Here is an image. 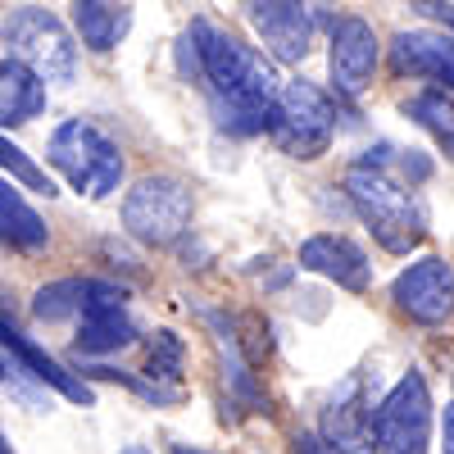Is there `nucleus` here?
<instances>
[{
  "label": "nucleus",
  "instance_id": "obj_7",
  "mask_svg": "<svg viewBox=\"0 0 454 454\" xmlns=\"http://www.w3.org/2000/svg\"><path fill=\"white\" fill-rule=\"evenodd\" d=\"M432 441V395L423 372H404L377 404V450L382 454H427Z\"/></svg>",
  "mask_w": 454,
  "mask_h": 454
},
{
  "label": "nucleus",
  "instance_id": "obj_6",
  "mask_svg": "<svg viewBox=\"0 0 454 454\" xmlns=\"http://www.w3.org/2000/svg\"><path fill=\"white\" fill-rule=\"evenodd\" d=\"M273 141L286 150L291 160L309 164L318 155H327L332 145V132H336V105L327 100V91H318L314 82L295 78L278 91V105H273Z\"/></svg>",
  "mask_w": 454,
  "mask_h": 454
},
{
  "label": "nucleus",
  "instance_id": "obj_15",
  "mask_svg": "<svg viewBox=\"0 0 454 454\" xmlns=\"http://www.w3.org/2000/svg\"><path fill=\"white\" fill-rule=\"evenodd\" d=\"M46 109V82L19 59H0V128L32 123Z\"/></svg>",
  "mask_w": 454,
  "mask_h": 454
},
{
  "label": "nucleus",
  "instance_id": "obj_20",
  "mask_svg": "<svg viewBox=\"0 0 454 454\" xmlns=\"http://www.w3.org/2000/svg\"><path fill=\"white\" fill-rule=\"evenodd\" d=\"M409 114H413V119H419L423 128H432L436 132V141L445 145V155L454 160V105L445 100V96H419V100H413L409 105Z\"/></svg>",
  "mask_w": 454,
  "mask_h": 454
},
{
  "label": "nucleus",
  "instance_id": "obj_29",
  "mask_svg": "<svg viewBox=\"0 0 454 454\" xmlns=\"http://www.w3.org/2000/svg\"><path fill=\"white\" fill-rule=\"evenodd\" d=\"M177 454H205V450H186V445H177Z\"/></svg>",
  "mask_w": 454,
  "mask_h": 454
},
{
  "label": "nucleus",
  "instance_id": "obj_19",
  "mask_svg": "<svg viewBox=\"0 0 454 454\" xmlns=\"http://www.w3.org/2000/svg\"><path fill=\"white\" fill-rule=\"evenodd\" d=\"M73 314H82V278H59L46 282L42 291L32 295V318L42 323H64Z\"/></svg>",
  "mask_w": 454,
  "mask_h": 454
},
{
  "label": "nucleus",
  "instance_id": "obj_31",
  "mask_svg": "<svg viewBox=\"0 0 454 454\" xmlns=\"http://www.w3.org/2000/svg\"><path fill=\"white\" fill-rule=\"evenodd\" d=\"M114 5H123V0H114Z\"/></svg>",
  "mask_w": 454,
  "mask_h": 454
},
{
  "label": "nucleus",
  "instance_id": "obj_3",
  "mask_svg": "<svg viewBox=\"0 0 454 454\" xmlns=\"http://www.w3.org/2000/svg\"><path fill=\"white\" fill-rule=\"evenodd\" d=\"M0 32H5L10 59L27 64L46 87H68L73 78H78V46H73L68 27L51 10L19 5V10H10V19H5Z\"/></svg>",
  "mask_w": 454,
  "mask_h": 454
},
{
  "label": "nucleus",
  "instance_id": "obj_17",
  "mask_svg": "<svg viewBox=\"0 0 454 454\" xmlns=\"http://www.w3.org/2000/svg\"><path fill=\"white\" fill-rule=\"evenodd\" d=\"M0 237L19 250H46V241H51V227L14 192L10 177H0Z\"/></svg>",
  "mask_w": 454,
  "mask_h": 454
},
{
  "label": "nucleus",
  "instance_id": "obj_22",
  "mask_svg": "<svg viewBox=\"0 0 454 454\" xmlns=\"http://www.w3.org/2000/svg\"><path fill=\"white\" fill-rule=\"evenodd\" d=\"M0 168H10V177H19V182H27L32 192H46V196H55V186H51V177L36 168L23 150L10 141V137H0Z\"/></svg>",
  "mask_w": 454,
  "mask_h": 454
},
{
  "label": "nucleus",
  "instance_id": "obj_2",
  "mask_svg": "<svg viewBox=\"0 0 454 454\" xmlns=\"http://www.w3.org/2000/svg\"><path fill=\"white\" fill-rule=\"evenodd\" d=\"M346 192L355 200V209L364 214V223L372 227V237L382 241L391 254H409L413 246L423 241V209L409 192L377 173L372 164H355L346 173Z\"/></svg>",
  "mask_w": 454,
  "mask_h": 454
},
{
  "label": "nucleus",
  "instance_id": "obj_10",
  "mask_svg": "<svg viewBox=\"0 0 454 454\" xmlns=\"http://www.w3.org/2000/svg\"><path fill=\"white\" fill-rule=\"evenodd\" d=\"M377 55H382V46H377V32L372 23L346 14V19H336L332 23V82L340 96H364L368 82H372V73H377Z\"/></svg>",
  "mask_w": 454,
  "mask_h": 454
},
{
  "label": "nucleus",
  "instance_id": "obj_30",
  "mask_svg": "<svg viewBox=\"0 0 454 454\" xmlns=\"http://www.w3.org/2000/svg\"><path fill=\"white\" fill-rule=\"evenodd\" d=\"M10 372V364H5V355H0V377H5Z\"/></svg>",
  "mask_w": 454,
  "mask_h": 454
},
{
  "label": "nucleus",
  "instance_id": "obj_1",
  "mask_svg": "<svg viewBox=\"0 0 454 454\" xmlns=\"http://www.w3.org/2000/svg\"><path fill=\"white\" fill-rule=\"evenodd\" d=\"M192 42L200 55V73L214 87V119L232 137H259L273 128V105H278V78L263 55L241 46L232 32L214 27L209 19H196Z\"/></svg>",
  "mask_w": 454,
  "mask_h": 454
},
{
  "label": "nucleus",
  "instance_id": "obj_25",
  "mask_svg": "<svg viewBox=\"0 0 454 454\" xmlns=\"http://www.w3.org/2000/svg\"><path fill=\"white\" fill-rule=\"evenodd\" d=\"M295 454H336L323 436H295Z\"/></svg>",
  "mask_w": 454,
  "mask_h": 454
},
{
  "label": "nucleus",
  "instance_id": "obj_8",
  "mask_svg": "<svg viewBox=\"0 0 454 454\" xmlns=\"http://www.w3.org/2000/svg\"><path fill=\"white\" fill-rule=\"evenodd\" d=\"M259 42L282 64H300L314 46V0H241Z\"/></svg>",
  "mask_w": 454,
  "mask_h": 454
},
{
  "label": "nucleus",
  "instance_id": "obj_16",
  "mask_svg": "<svg viewBox=\"0 0 454 454\" xmlns=\"http://www.w3.org/2000/svg\"><path fill=\"white\" fill-rule=\"evenodd\" d=\"M73 23H78L82 46L105 55L123 42V32L132 27V14L119 10L114 0H78V5H73Z\"/></svg>",
  "mask_w": 454,
  "mask_h": 454
},
{
  "label": "nucleus",
  "instance_id": "obj_23",
  "mask_svg": "<svg viewBox=\"0 0 454 454\" xmlns=\"http://www.w3.org/2000/svg\"><path fill=\"white\" fill-rule=\"evenodd\" d=\"M177 68H182V78H205L200 73V55H196V42H192V32L177 42Z\"/></svg>",
  "mask_w": 454,
  "mask_h": 454
},
{
  "label": "nucleus",
  "instance_id": "obj_5",
  "mask_svg": "<svg viewBox=\"0 0 454 454\" xmlns=\"http://www.w3.org/2000/svg\"><path fill=\"white\" fill-rule=\"evenodd\" d=\"M123 227L141 246H177L192 227V186L168 173L141 177L123 196Z\"/></svg>",
  "mask_w": 454,
  "mask_h": 454
},
{
  "label": "nucleus",
  "instance_id": "obj_11",
  "mask_svg": "<svg viewBox=\"0 0 454 454\" xmlns=\"http://www.w3.org/2000/svg\"><path fill=\"white\" fill-rule=\"evenodd\" d=\"M323 441L336 454H372L377 445V413L359 400V377L336 387L332 404L323 409Z\"/></svg>",
  "mask_w": 454,
  "mask_h": 454
},
{
  "label": "nucleus",
  "instance_id": "obj_28",
  "mask_svg": "<svg viewBox=\"0 0 454 454\" xmlns=\"http://www.w3.org/2000/svg\"><path fill=\"white\" fill-rule=\"evenodd\" d=\"M123 454H150V450H145V445H128Z\"/></svg>",
  "mask_w": 454,
  "mask_h": 454
},
{
  "label": "nucleus",
  "instance_id": "obj_14",
  "mask_svg": "<svg viewBox=\"0 0 454 454\" xmlns=\"http://www.w3.org/2000/svg\"><path fill=\"white\" fill-rule=\"evenodd\" d=\"M0 346H5L32 377H36V382H46V387H55L59 395H68V400H78V404H91L96 395H91V387L87 382H78V377H73V372H64L42 346H32V340L5 318V314H0Z\"/></svg>",
  "mask_w": 454,
  "mask_h": 454
},
{
  "label": "nucleus",
  "instance_id": "obj_21",
  "mask_svg": "<svg viewBox=\"0 0 454 454\" xmlns=\"http://www.w3.org/2000/svg\"><path fill=\"white\" fill-rule=\"evenodd\" d=\"M182 340L173 332H160L155 336V346H150V359H145V372H150V382H173V377L182 372Z\"/></svg>",
  "mask_w": 454,
  "mask_h": 454
},
{
  "label": "nucleus",
  "instance_id": "obj_12",
  "mask_svg": "<svg viewBox=\"0 0 454 454\" xmlns=\"http://www.w3.org/2000/svg\"><path fill=\"white\" fill-rule=\"evenodd\" d=\"M300 269L332 278L346 291H368V282H372V263H368L364 246H355L350 237H336V232H318L300 246Z\"/></svg>",
  "mask_w": 454,
  "mask_h": 454
},
{
  "label": "nucleus",
  "instance_id": "obj_27",
  "mask_svg": "<svg viewBox=\"0 0 454 454\" xmlns=\"http://www.w3.org/2000/svg\"><path fill=\"white\" fill-rule=\"evenodd\" d=\"M0 454H14V450H10V441H5V432H0Z\"/></svg>",
  "mask_w": 454,
  "mask_h": 454
},
{
  "label": "nucleus",
  "instance_id": "obj_9",
  "mask_svg": "<svg viewBox=\"0 0 454 454\" xmlns=\"http://www.w3.org/2000/svg\"><path fill=\"white\" fill-rule=\"evenodd\" d=\"M391 295H395L400 314H409L413 323L441 327L454 314V269L441 254H427L419 263H409V269L395 278Z\"/></svg>",
  "mask_w": 454,
  "mask_h": 454
},
{
  "label": "nucleus",
  "instance_id": "obj_24",
  "mask_svg": "<svg viewBox=\"0 0 454 454\" xmlns=\"http://www.w3.org/2000/svg\"><path fill=\"white\" fill-rule=\"evenodd\" d=\"M413 10L427 14V19H441L445 27H454V5H445V0H413Z\"/></svg>",
  "mask_w": 454,
  "mask_h": 454
},
{
  "label": "nucleus",
  "instance_id": "obj_18",
  "mask_svg": "<svg viewBox=\"0 0 454 454\" xmlns=\"http://www.w3.org/2000/svg\"><path fill=\"white\" fill-rule=\"evenodd\" d=\"M137 340V323L123 309H100V314H82V332H78V355H109L123 350Z\"/></svg>",
  "mask_w": 454,
  "mask_h": 454
},
{
  "label": "nucleus",
  "instance_id": "obj_13",
  "mask_svg": "<svg viewBox=\"0 0 454 454\" xmlns=\"http://www.w3.org/2000/svg\"><path fill=\"white\" fill-rule=\"evenodd\" d=\"M391 59L400 73H419V78H436L445 82V91H454V36H436V32H400L391 42Z\"/></svg>",
  "mask_w": 454,
  "mask_h": 454
},
{
  "label": "nucleus",
  "instance_id": "obj_4",
  "mask_svg": "<svg viewBox=\"0 0 454 454\" xmlns=\"http://www.w3.org/2000/svg\"><path fill=\"white\" fill-rule=\"evenodd\" d=\"M51 164L68 177L73 192H87L91 200H105L123 182V150L87 119H68L51 137Z\"/></svg>",
  "mask_w": 454,
  "mask_h": 454
},
{
  "label": "nucleus",
  "instance_id": "obj_26",
  "mask_svg": "<svg viewBox=\"0 0 454 454\" xmlns=\"http://www.w3.org/2000/svg\"><path fill=\"white\" fill-rule=\"evenodd\" d=\"M441 450L454 454V400L445 404V419H441Z\"/></svg>",
  "mask_w": 454,
  "mask_h": 454
}]
</instances>
